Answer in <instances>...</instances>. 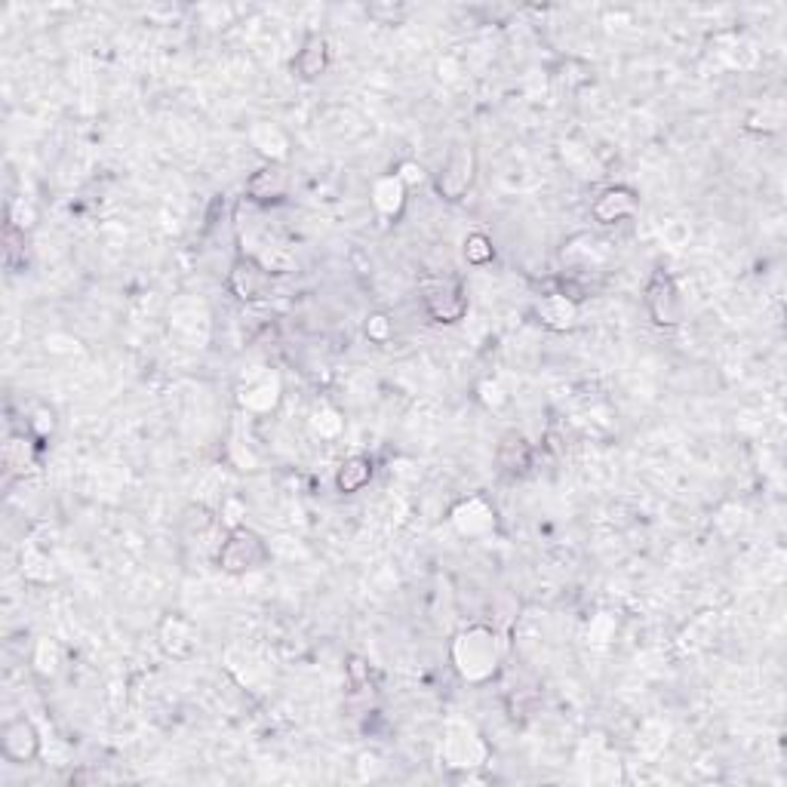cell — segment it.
<instances>
[{
  "label": "cell",
  "mask_w": 787,
  "mask_h": 787,
  "mask_svg": "<svg viewBox=\"0 0 787 787\" xmlns=\"http://www.w3.org/2000/svg\"><path fill=\"white\" fill-rule=\"evenodd\" d=\"M449 658H452V668L459 671L465 683H486L492 680L495 671H499L502 649H499V640H495L492 628L474 625L452 640Z\"/></svg>",
  "instance_id": "6da1fadb"
},
{
  "label": "cell",
  "mask_w": 787,
  "mask_h": 787,
  "mask_svg": "<svg viewBox=\"0 0 787 787\" xmlns=\"http://www.w3.org/2000/svg\"><path fill=\"white\" fill-rule=\"evenodd\" d=\"M216 563L228 575H246V572H256L271 563V548L259 532L237 526V529H228L225 542L216 551Z\"/></svg>",
  "instance_id": "7a4b0ae2"
},
{
  "label": "cell",
  "mask_w": 787,
  "mask_h": 787,
  "mask_svg": "<svg viewBox=\"0 0 787 787\" xmlns=\"http://www.w3.org/2000/svg\"><path fill=\"white\" fill-rule=\"evenodd\" d=\"M643 302H646V311L652 317L655 326H680L683 323V314H686V302L680 296V286L677 280L668 274V271H655L646 283V293H643Z\"/></svg>",
  "instance_id": "3957f363"
},
{
  "label": "cell",
  "mask_w": 787,
  "mask_h": 787,
  "mask_svg": "<svg viewBox=\"0 0 787 787\" xmlns=\"http://www.w3.org/2000/svg\"><path fill=\"white\" fill-rule=\"evenodd\" d=\"M474 176H477V154L474 148L468 145H455L446 157V163L440 167L437 179H434V188L443 200L449 203H459L468 197L471 185H474Z\"/></svg>",
  "instance_id": "277c9868"
},
{
  "label": "cell",
  "mask_w": 787,
  "mask_h": 787,
  "mask_svg": "<svg viewBox=\"0 0 787 787\" xmlns=\"http://www.w3.org/2000/svg\"><path fill=\"white\" fill-rule=\"evenodd\" d=\"M422 308L434 323H459L468 314L471 299H468V289L462 280L446 277V280H437L425 289Z\"/></svg>",
  "instance_id": "5b68a950"
},
{
  "label": "cell",
  "mask_w": 787,
  "mask_h": 787,
  "mask_svg": "<svg viewBox=\"0 0 787 787\" xmlns=\"http://www.w3.org/2000/svg\"><path fill=\"white\" fill-rule=\"evenodd\" d=\"M271 289V271L256 256H237L228 268V293L240 302H259Z\"/></svg>",
  "instance_id": "8992f818"
},
{
  "label": "cell",
  "mask_w": 787,
  "mask_h": 787,
  "mask_svg": "<svg viewBox=\"0 0 787 787\" xmlns=\"http://www.w3.org/2000/svg\"><path fill=\"white\" fill-rule=\"evenodd\" d=\"M40 748H44V741H40V732L28 717H13L0 729V751H4L7 763L28 766L40 757Z\"/></svg>",
  "instance_id": "52a82bcc"
},
{
  "label": "cell",
  "mask_w": 787,
  "mask_h": 787,
  "mask_svg": "<svg viewBox=\"0 0 787 787\" xmlns=\"http://www.w3.org/2000/svg\"><path fill=\"white\" fill-rule=\"evenodd\" d=\"M640 210V194L628 185H609L600 191V197L591 203V216L597 225H618L634 219Z\"/></svg>",
  "instance_id": "ba28073f"
},
{
  "label": "cell",
  "mask_w": 787,
  "mask_h": 787,
  "mask_svg": "<svg viewBox=\"0 0 787 787\" xmlns=\"http://www.w3.org/2000/svg\"><path fill=\"white\" fill-rule=\"evenodd\" d=\"M443 757H446V766L452 769H474V766H483L486 760V744L477 738L474 729L452 726L443 741Z\"/></svg>",
  "instance_id": "9c48e42d"
},
{
  "label": "cell",
  "mask_w": 787,
  "mask_h": 787,
  "mask_svg": "<svg viewBox=\"0 0 787 787\" xmlns=\"http://www.w3.org/2000/svg\"><path fill=\"white\" fill-rule=\"evenodd\" d=\"M535 317L551 333H566L578 323V302L563 293H548L535 302Z\"/></svg>",
  "instance_id": "30bf717a"
},
{
  "label": "cell",
  "mask_w": 787,
  "mask_h": 787,
  "mask_svg": "<svg viewBox=\"0 0 787 787\" xmlns=\"http://www.w3.org/2000/svg\"><path fill=\"white\" fill-rule=\"evenodd\" d=\"M157 637H160V646L167 649V655H173V658H188L197 646V634L191 628V621L182 615L163 618L160 628H157Z\"/></svg>",
  "instance_id": "8fae6325"
},
{
  "label": "cell",
  "mask_w": 787,
  "mask_h": 787,
  "mask_svg": "<svg viewBox=\"0 0 787 787\" xmlns=\"http://www.w3.org/2000/svg\"><path fill=\"white\" fill-rule=\"evenodd\" d=\"M449 520H452V526L459 529L462 535H483L486 529H492L495 514H492V508L480 499V495H471V499H465V502H459V505L452 508Z\"/></svg>",
  "instance_id": "7c38bea8"
},
{
  "label": "cell",
  "mask_w": 787,
  "mask_h": 787,
  "mask_svg": "<svg viewBox=\"0 0 787 787\" xmlns=\"http://www.w3.org/2000/svg\"><path fill=\"white\" fill-rule=\"evenodd\" d=\"M296 74L302 80H317L320 74H326L329 68V44H326V37L323 34H311L302 50L296 53V62H293Z\"/></svg>",
  "instance_id": "4fadbf2b"
},
{
  "label": "cell",
  "mask_w": 787,
  "mask_h": 787,
  "mask_svg": "<svg viewBox=\"0 0 787 787\" xmlns=\"http://www.w3.org/2000/svg\"><path fill=\"white\" fill-rule=\"evenodd\" d=\"M406 194H409L406 185H403L394 173H388V176L372 182V206H376V210H379L385 219H397V216L403 213Z\"/></svg>",
  "instance_id": "5bb4252c"
},
{
  "label": "cell",
  "mask_w": 787,
  "mask_h": 787,
  "mask_svg": "<svg viewBox=\"0 0 787 787\" xmlns=\"http://www.w3.org/2000/svg\"><path fill=\"white\" fill-rule=\"evenodd\" d=\"M246 194H250L253 203H271V200L283 197L286 194V173H283L280 163H268V167L253 173L250 182H246Z\"/></svg>",
  "instance_id": "9a60e30c"
},
{
  "label": "cell",
  "mask_w": 787,
  "mask_h": 787,
  "mask_svg": "<svg viewBox=\"0 0 787 787\" xmlns=\"http://www.w3.org/2000/svg\"><path fill=\"white\" fill-rule=\"evenodd\" d=\"M372 474H376V465H372L369 455H348V459L336 468V489L342 495H354L369 486Z\"/></svg>",
  "instance_id": "2e32d148"
},
{
  "label": "cell",
  "mask_w": 787,
  "mask_h": 787,
  "mask_svg": "<svg viewBox=\"0 0 787 787\" xmlns=\"http://www.w3.org/2000/svg\"><path fill=\"white\" fill-rule=\"evenodd\" d=\"M495 462H499L502 474H526L529 465H532V446L520 437V434H508L499 446V455H495Z\"/></svg>",
  "instance_id": "e0dca14e"
},
{
  "label": "cell",
  "mask_w": 787,
  "mask_h": 787,
  "mask_svg": "<svg viewBox=\"0 0 787 787\" xmlns=\"http://www.w3.org/2000/svg\"><path fill=\"white\" fill-rule=\"evenodd\" d=\"M22 575L34 585H50L56 578V569H53V557L44 551V548H22Z\"/></svg>",
  "instance_id": "ac0fdd59"
},
{
  "label": "cell",
  "mask_w": 787,
  "mask_h": 787,
  "mask_svg": "<svg viewBox=\"0 0 787 787\" xmlns=\"http://www.w3.org/2000/svg\"><path fill=\"white\" fill-rule=\"evenodd\" d=\"M277 397H280V382L271 379V376H262L259 382H253L250 388L240 394V403L246 409H253V412H268L277 403Z\"/></svg>",
  "instance_id": "d6986e66"
},
{
  "label": "cell",
  "mask_w": 787,
  "mask_h": 787,
  "mask_svg": "<svg viewBox=\"0 0 787 787\" xmlns=\"http://www.w3.org/2000/svg\"><path fill=\"white\" fill-rule=\"evenodd\" d=\"M253 145L271 160V163H277V160H283L286 157V148H289V139H286V133L283 130H277L274 123H259V127L253 130Z\"/></svg>",
  "instance_id": "ffe728a7"
},
{
  "label": "cell",
  "mask_w": 787,
  "mask_h": 787,
  "mask_svg": "<svg viewBox=\"0 0 787 787\" xmlns=\"http://www.w3.org/2000/svg\"><path fill=\"white\" fill-rule=\"evenodd\" d=\"M31 665H34V671L40 674V677H56L59 674V665H62V652H59V646L50 640V637H44V640H37V646H34V655H31Z\"/></svg>",
  "instance_id": "44dd1931"
},
{
  "label": "cell",
  "mask_w": 787,
  "mask_h": 787,
  "mask_svg": "<svg viewBox=\"0 0 787 787\" xmlns=\"http://www.w3.org/2000/svg\"><path fill=\"white\" fill-rule=\"evenodd\" d=\"M462 253H465V262L468 265H489L495 259V246H492V237L483 234V231H471L462 243Z\"/></svg>",
  "instance_id": "7402d4cb"
},
{
  "label": "cell",
  "mask_w": 787,
  "mask_h": 787,
  "mask_svg": "<svg viewBox=\"0 0 787 787\" xmlns=\"http://www.w3.org/2000/svg\"><path fill=\"white\" fill-rule=\"evenodd\" d=\"M37 225V210L34 203L25 200V197H13L10 206H7V228H16V231H31Z\"/></svg>",
  "instance_id": "603a6c76"
},
{
  "label": "cell",
  "mask_w": 787,
  "mask_h": 787,
  "mask_svg": "<svg viewBox=\"0 0 787 787\" xmlns=\"http://www.w3.org/2000/svg\"><path fill=\"white\" fill-rule=\"evenodd\" d=\"M25 431H28V437H34L37 443L50 440V434L56 431V412H53L50 406H37L31 416H28V422H25Z\"/></svg>",
  "instance_id": "cb8c5ba5"
},
{
  "label": "cell",
  "mask_w": 787,
  "mask_h": 787,
  "mask_svg": "<svg viewBox=\"0 0 787 787\" xmlns=\"http://www.w3.org/2000/svg\"><path fill=\"white\" fill-rule=\"evenodd\" d=\"M363 333H366L369 342L385 345V342H391V336H394V323H391V317H388L385 311H376V314H369V317H366Z\"/></svg>",
  "instance_id": "d4e9b609"
},
{
  "label": "cell",
  "mask_w": 787,
  "mask_h": 787,
  "mask_svg": "<svg viewBox=\"0 0 787 787\" xmlns=\"http://www.w3.org/2000/svg\"><path fill=\"white\" fill-rule=\"evenodd\" d=\"M394 176L406 185V191L409 188H416V185H422L425 182V167L422 163H416V160H403L400 167L394 170Z\"/></svg>",
  "instance_id": "484cf974"
}]
</instances>
